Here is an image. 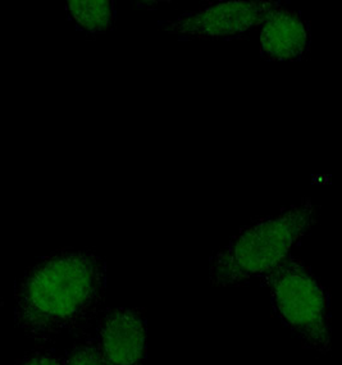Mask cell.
<instances>
[{
	"mask_svg": "<svg viewBox=\"0 0 342 365\" xmlns=\"http://www.w3.org/2000/svg\"><path fill=\"white\" fill-rule=\"evenodd\" d=\"M318 210L311 199H305L240 228L210 255V284L240 287L269 274L317 225Z\"/></svg>",
	"mask_w": 342,
	"mask_h": 365,
	"instance_id": "2",
	"label": "cell"
},
{
	"mask_svg": "<svg viewBox=\"0 0 342 365\" xmlns=\"http://www.w3.org/2000/svg\"><path fill=\"white\" fill-rule=\"evenodd\" d=\"M107 262L95 250L61 249L38 259L14 286V322L40 342L85 332L104 310Z\"/></svg>",
	"mask_w": 342,
	"mask_h": 365,
	"instance_id": "1",
	"label": "cell"
},
{
	"mask_svg": "<svg viewBox=\"0 0 342 365\" xmlns=\"http://www.w3.org/2000/svg\"><path fill=\"white\" fill-rule=\"evenodd\" d=\"M259 281L269 291L274 314L301 346L318 354H330V292L311 267L303 259L290 255Z\"/></svg>",
	"mask_w": 342,
	"mask_h": 365,
	"instance_id": "3",
	"label": "cell"
},
{
	"mask_svg": "<svg viewBox=\"0 0 342 365\" xmlns=\"http://www.w3.org/2000/svg\"><path fill=\"white\" fill-rule=\"evenodd\" d=\"M94 334L105 365L147 364V319L142 309H104Z\"/></svg>",
	"mask_w": 342,
	"mask_h": 365,
	"instance_id": "5",
	"label": "cell"
},
{
	"mask_svg": "<svg viewBox=\"0 0 342 365\" xmlns=\"http://www.w3.org/2000/svg\"><path fill=\"white\" fill-rule=\"evenodd\" d=\"M67 12L77 27L90 35L107 34L115 26L117 9L113 0H71Z\"/></svg>",
	"mask_w": 342,
	"mask_h": 365,
	"instance_id": "7",
	"label": "cell"
},
{
	"mask_svg": "<svg viewBox=\"0 0 342 365\" xmlns=\"http://www.w3.org/2000/svg\"><path fill=\"white\" fill-rule=\"evenodd\" d=\"M21 365H66V355L54 351L33 354L30 358H26Z\"/></svg>",
	"mask_w": 342,
	"mask_h": 365,
	"instance_id": "9",
	"label": "cell"
},
{
	"mask_svg": "<svg viewBox=\"0 0 342 365\" xmlns=\"http://www.w3.org/2000/svg\"><path fill=\"white\" fill-rule=\"evenodd\" d=\"M66 355V365H105L95 334L83 332Z\"/></svg>",
	"mask_w": 342,
	"mask_h": 365,
	"instance_id": "8",
	"label": "cell"
},
{
	"mask_svg": "<svg viewBox=\"0 0 342 365\" xmlns=\"http://www.w3.org/2000/svg\"><path fill=\"white\" fill-rule=\"evenodd\" d=\"M282 6L266 13L260 24V56L269 62H300L311 51V24Z\"/></svg>",
	"mask_w": 342,
	"mask_h": 365,
	"instance_id": "6",
	"label": "cell"
},
{
	"mask_svg": "<svg viewBox=\"0 0 342 365\" xmlns=\"http://www.w3.org/2000/svg\"><path fill=\"white\" fill-rule=\"evenodd\" d=\"M273 0L216 1L197 11L180 14L177 19L163 21V31L200 40L236 38L259 26L266 13L281 6Z\"/></svg>",
	"mask_w": 342,
	"mask_h": 365,
	"instance_id": "4",
	"label": "cell"
}]
</instances>
